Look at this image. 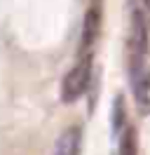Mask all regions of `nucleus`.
I'll list each match as a JSON object with an SVG mask.
<instances>
[{
  "instance_id": "nucleus-1",
  "label": "nucleus",
  "mask_w": 150,
  "mask_h": 155,
  "mask_svg": "<svg viewBox=\"0 0 150 155\" xmlns=\"http://www.w3.org/2000/svg\"><path fill=\"white\" fill-rule=\"evenodd\" d=\"M92 80V61L89 57L80 59L61 80V101L64 104H75L77 99L82 97Z\"/></svg>"
},
{
  "instance_id": "nucleus-2",
  "label": "nucleus",
  "mask_w": 150,
  "mask_h": 155,
  "mask_svg": "<svg viewBox=\"0 0 150 155\" xmlns=\"http://www.w3.org/2000/svg\"><path fill=\"white\" fill-rule=\"evenodd\" d=\"M80 148H82V132H80V127H68V129H64L59 134L52 155H80Z\"/></svg>"
},
{
  "instance_id": "nucleus-3",
  "label": "nucleus",
  "mask_w": 150,
  "mask_h": 155,
  "mask_svg": "<svg viewBox=\"0 0 150 155\" xmlns=\"http://www.w3.org/2000/svg\"><path fill=\"white\" fill-rule=\"evenodd\" d=\"M99 33V7H92L87 12V19H84V28H82V47L89 49L92 47L94 38Z\"/></svg>"
},
{
  "instance_id": "nucleus-4",
  "label": "nucleus",
  "mask_w": 150,
  "mask_h": 155,
  "mask_svg": "<svg viewBox=\"0 0 150 155\" xmlns=\"http://www.w3.org/2000/svg\"><path fill=\"white\" fill-rule=\"evenodd\" d=\"M117 155H139V141H136V129H134V127L127 125L120 132Z\"/></svg>"
},
{
  "instance_id": "nucleus-5",
  "label": "nucleus",
  "mask_w": 150,
  "mask_h": 155,
  "mask_svg": "<svg viewBox=\"0 0 150 155\" xmlns=\"http://www.w3.org/2000/svg\"><path fill=\"white\" fill-rule=\"evenodd\" d=\"M124 117H127V113H124V99L115 97V104H112V125H115V132H117V134L127 127L124 125Z\"/></svg>"
},
{
  "instance_id": "nucleus-6",
  "label": "nucleus",
  "mask_w": 150,
  "mask_h": 155,
  "mask_svg": "<svg viewBox=\"0 0 150 155\" xmlns=\"http://www.w3.org/2000/svg\"><path fill=\"white\" fill-rule=\"evenodd\" d=\"M141 2H143V7H145V10L150 12V0H141Z\"/></svg>"
}]
</instances>
